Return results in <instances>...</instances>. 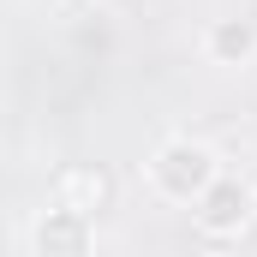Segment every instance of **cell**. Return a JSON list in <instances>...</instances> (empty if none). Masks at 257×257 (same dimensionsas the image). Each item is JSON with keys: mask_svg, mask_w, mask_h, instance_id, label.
<instances>
[{"mask_svg": "<svg viewBox=\"0 0 257 257\" xmlns=\"http://www.w3.org/2000/svg\"><path fill=\"white\" fill-rule=\"evenodd\" d=\"M192 221L203 239L227 245V239H245V227L257 221V186L233 180V174H215V186L192 203Z\"/></svg>", "mask_w": 257, "mask_h": 257, "instance_id": "7a4b0ae2", "label": "cell"}, {"mask_svg": "<svg viewBox=\"0 0 257 257\" xmlns=\"http://www.w3.org/2000/svg\"><path fill=\"white\" fill-rule=\"evenodd\" d=\"M203 54H209V66H251L257 60V24L251 18H209Z\"/></svg>", "mask_w": 257, "mask_h": 257, "instance_id": "5b68a950", "label": "cell"}, {"mask_svg": "<svg viewBox=\"0 0 257 257\" xmlns=\"http://www.w3.org/2000/svg\"><path fill=\"white\" fill-rule=\"evenodd\" d=\"M24 251L30 257H84V251H96V215L48 197V209H36V221L24 227Z\"/></svg>", "mask_w": 257, "mask_h": 257, "instance_id": "3957f363", "label": "cell"}, {"mask_svg": "<svg viewBox=\"0 0 257 257\" xmlns=\"http://www.w3.org/2000/svg\"><path fill=\"white\" fill-rule=\"evenodd\" d=\"M215 174H221V162H215V150L197 144V138H162V144L150 150V162H144L150 192L168 197V203H186V209L215 186Z\"/></svg>", "mask_w": 257, "mask_h": 257, "instance_id": "6da1fadb", "label": "cell"}, {"mask_svg": "<svg viewBox=\"0 0 257 257\" xmlns=\"http://www.w3.org/2000/svg\"><path fill=\"white\" fill-rule=\"evenodd\" d=\"M48 197L84 209V215H102L114 203V174L102 162H66V168H54V180H48Z\"/></svg>", "mask_w": 257, "mask_h": 257, "instance_id": "277c9868", "label": "cell"}]
</instances>
